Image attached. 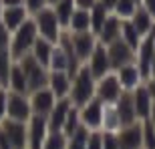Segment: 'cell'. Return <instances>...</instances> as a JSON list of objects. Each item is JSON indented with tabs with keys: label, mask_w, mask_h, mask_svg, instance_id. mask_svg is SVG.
Masks as SVG:
<instances>
[{
	"label": "cell",
	"mask_w": 155,
	"mask_h": 149,
	"mask_svg": "<svg viewBox=\"0 0 155 149\" xmlns=\"http://www.w3.org/2000/svg\"><path fill=\"white\" fill-rule=\"evenodd\" d=\"M95 85L97 81L91 74L89 67L85 63L79 67L77 74L71 79V91H69V101L75 107H83L85 103H89L95 97Z\"/></svg>",
	"instance_id": "1"
},
{
	"label": "cell",
	"mask_w": 155,
	"mask_h": 149,
	"mask_svg": "<svg viewBox=\"0 0 155 149\" xmlns=\"http://www.w3.org/2000/svg\"><path fill=\"white\" fill-rule=\"evenodd\" d=\"M36 36H38L36 24H35V20H32V16H28L10 36L8 51H10V57H12L14 63H16L18 58H22L24 55H28V52H30V48H32V45H35Z\"/></svg>",
	"instance_id": "2"
},
{
	"label": "cell",
	"mask_w": 155,
	"mask_h": 149,
	"mask_svg": "<svg viewBox=\"0 0 155 149\" xmlns=\"http://www.w3.org/2000/svg\"><path fill=\"white\" fill-rule=\"evenodd\" d=\"M32 20H35V24H36L38 36L51 40L52 45H57L58 38H61V32H63V26L58 22L52 6H45V8H40L38 12H35V14H32Z\"/></svg>",
	"instance_id": "3"
},
{
	"label": "cell",
	"mask_w": 155,
	"mask_h": 149,
	"mask_svg": "<svg viewBox=\"0 0 155 149\" xmlns=\"http://www.w3.org/2000/svg\"><path fill=\"white\" fill-rule=\"evenodd\" d=\"M20 65V69L26 74V83H28V93L36 91V89H42V87H48V69L42 67V65L36 61L32 55H24L22 58L16 61Z\"/></svg>",
	"instance_id": "4"
},
{
	"label": "cell",
	"mask_w": 155,
	"mask_h": 149,
	"mask_svg": "<svg viewBox=\"0 0 155 149\" xmlns=\"http://www.w3.org/2000/svg\"><path fill=\"white\" fill-rule=\"evenodd\" d=\"M153 51H155V26L141 38L139 46L135 48V65L141 71L143 81L151 77V61H153Z\"/></svg>",
	"instance_id": "5"
},
{
	"label": "cell",
	"mask_w": 155,
	"mask_h": 149,
	"mask_svg": "<svg viewBox=\"0 0 155 149\" xmlns=\"http://www.w3.org/2000/svg\"><path fill=\"white\" fill-rule=\"evenodd\" d=\"M121 93H123V87H121L119 79H117L115 71H111L105 77H101L97 81V85H95V97L101 103H115L121 97Z\"/></svg>",
	"instance_id": "6"
},
{
	"label": "cell",
	"mask_w": 155,
	"mask_h": 149,
	"mask_svg": "<svg viewBox=\"0 0 155 149\" xmlns=\"http://www.w3.org/2000/svg\"><path fill=\"white\" fill-rule=\"evenodd\" d=\"M6 117L14 121H24L28 123L32 117V109H30L28 95H20V93L8 91V99H6Z\"/></svg>",
	"instance_id": "7"
},
{
	"label": "cell",
	"mask_w": 155,
	"mask_h": 149,
	"mask_svg": "<svg viewBox=\"0 0 155 149\" xmlns=\"http://www.w3.org/2000/svg\"><path fill=\"white\" fill-rule=\"evenodd\" d=\"M107 55H109V63H111V69L113 71H117L123 65L135 63V51L121 36L117 40H113L111 45H107Z\"/></svg>",
	"instance_id": "8"
},
{
	"label": "cell",
	"mask_w": 155,
	"mask_h": 149,
	"mask_svg": "<svg viewBox=\"0 0 155 149\" xmlns=\"http://www.w3.org/2000/svg\"><path fill=\"white\" fill-rule=\"evenodd\" d=\"M81 125L87 127L89 131H101V119H103V103L97 97H93L89 103L79 107Z\"/></svg>",
	"instance_id": "9"
},
{
	"label": "cell",
	"mask_w": 155,
	"mask_h": 149,
	"mask_svg": "<svg viewBox=\"0 0 155 149\" xmlns=\"http://www.w3.org/2000/svg\"><path fill=\"white\" fill-rule=\"evenodd\" d=\"M0 127L8 135V139H10V143L14 149H26V145H28V129H26L24 121H14V119L4 117V119L0 121Z\"/></svg>",
	"instance_id": "10"
},
{
	"label": "cell",
	"mask_w": 155,
	"mask_h": 149,
	"mask_svg": "<svg viewBox=\"0 0 155 149\" xmlns=\"http://www.w3.org/2000/svg\"><path fill=\"white\" fill-rule=\"evenodd\" d=\"M71 40H73V48H75L81 63H87V61H89V57L93 55V51H95V46H97V42H99L97 35L91 32V30H85V32H71Z\"/></svg>",
	"instance_id": "11"
},
{
	"label": "cell",
	"mask_w": 155,
	"mask_h": 149,
	"mask_svg": "<svg viewBox=\"0 0 155 149\" xmlns=\"http://www.w3.org/2000/svg\"><path fill=\"white\" fill-rule=\"evenodd\" d=\"M28 101H30V109H32V115H46L52 111L54 103H57V97L52 95V91L48 87H42V89H36V91L28 93Z\"/></svg>",
	"instance_id": "12"
},
{
	"label": "cell",
	"mask_w": 155,
	"mask_h": 149,
	"mask_svg": "<svg viewBox=\"0 0 155 149\" xmlns=\"http://www.w3.org/2000/svg\"><path fill=\"white\" fill-rule=\"evenodd\" d=\"M28 129V145L26 149H42L46 135H48V125H46V117L42 115H32L26 123Z\"/></svg>",
	"instance_id": "13"
},
{
	"label": "cell",
	"mask_w": 155,
	"mask_h": 149,
	"mask_svg": "<svg viewBox=\"0 0 155 149\" xmlns=\"http://www.w3.org/2000/svg\"><path fill=\"white\" fill-rule=\"evenodd\" d=\"M87 67H89V71H91V74L95 77V81H99L101 77H105L107 73H111V63H109V55H107V46L101 45V42H97V46H95V51H93V55L89 57V61H87Z\"/></svg>",
	"instance_id": "14"
},
{
	"label": "cell",
	"mask_w": 155,
	"mask_h": 149,
	"mask_svg": "<svg viewBox=\"0 0 155 149\" xmlns=\"http://www.w3.org/2000/svg\"><path fill=\"white\" fill-rule=\"evenodd\" d=\"M119 149H143V135H141V121L125 125L117 131Z\"/></svg>",
	"instance_id": "15"
},
{
	"label": "cell",
	"mask_w": 155,
	"mask_h": 149,
	"mask_svg": "<svg viewBox=\"0 0 155 149\" xmlns=\"http://www.w3.org/2000/svg\"><path fill=\"white\" fill-rule=\"evenodd\" d=\"M131 97H133V105H135V115H137V119L139 121L149 119L151 109H153V101H151V95H149V91H147V85H145V83L137 85L131 91Z\"/></svg>",
	"instance_id": "16"
},
{
	"label": "cell",
	"mask_w": 155,
	"mask_h": 149,
	"mask_svg": "<svg viewBox=\"0 0 155 149\" xmlns=\"http://www.w3.org/2000/svg\"><path fill=\"white\" fill-rule=\"evenodd\" d=\"M115 74H117V79H119L121 87H123V91H133L137 85L145 83L143 77H141V71H139V67L135 63L119 67V69L115 71Z\"/></svg>",
	"instance_id": "17"
},
{
	"label": "cell",
	"mask_w": 155,
	"mask_h": 149,
	"mask_svg": "<svg viewBox=\"0 0 155 149\" xmlns=\"http://www.w3.org/2000/svg\"><path fill=\"white\" fill-rule=\"evenodd\" d=\"M71 101L69 97L64 99H57V103L52 107V111L46 115V125H48V131H63L64 119H67V113L71 109Z\"/></svg>",
	"instance_id": "18"
},
{
	"label": "cell",
	"mask_w": 155,
	"mask_h": 149,
	"mask_svg": "<svg viewBox=\"0 0 155 149\" xmlns=\"http://www.w3.org/2000/svg\"><path fill=\"white\" fill-rule=\"evenodd\" d=\"M28 16L30 14H28V10H26L24 6H2L0 22L4 24L10 32H14V30H16Z\"/></svg>",
	"instance_id": "19"
},
{
	"label": "cell",
	"mask_w": 155,
	"mask_h": 149,
	"mask_svg": "<svg viewBox=\"0 0 155 149\" xmlns=\"http://www.w3.org/2000/svg\"><path fill=\"white\" fill-rule=\"evenodd\" d=\"M115 109L119 113V119H121V125H131L135 123L137 115H135V105H133V97H131V91H123L121 97L115 101Z\"/></svg>",
	"instance_id": "20"
},
{
	"label": "cell",
	"mask_w": 155,
	"mask_h": 149,
	"mask_svg": "<svg viewBox=\"0 0 155 149\" xmlns=\"http://www.w3.org/2000/svg\"><path fill=\"white\" fill-rule=\"evenodd\" d=\"M48 89L57 99L69 97L71 91V77L67 71H48Z\"/></svg>",
	"instance_id": "21"
},
{
	"label": "cell",
	"mask_w": 155,
	"mask_h": 149,
	"mask_svg": "<svg viewBox=\"0 0 155 149\" xmlns=\"http://www.w3.org/2000/svg\"><path fill=\"white\" fill-rule=\"evenodd\" d=\"M119 36H121V18L111 12L109 16H107V20H105V24L101 26V30H99L97 38H99L101 45L107 46V45H111L113 40H117Z\"/></svg>",
	"instance_id": "22"
},
{
	"label": "cell",
	"mask_w": 155,
	"mask_h": 149,
	"mask_svg": "<svg viewBox=\"0 0 155 149\" xmlns=\"http://www.w3.org/2000/svg\"><path fill=\"white\" fill-rule=\"evenodd\" d=\"M6 89L12 93H20V95H28V83H26V74L20 69L18 63H12L10 73H8V83Z\"/></svg>",
	"instance_id": "23"
},
{
	"label": "cell",
	"mask_w": 155,
	"mask_h": 149,
	"mask_svg": "<svg viewBox=\"0 0 155 149\" xmlns=\"http://www.w3.org/2000/svg\"><path fill=\"white\" fill-rule=\"evenodd\" d=\"M129 20L133 22V26L137 28V32H139L141 36H145V35H147V32H149V30L155 26V16H153V14H149V12L145 10L141 4L135 8V12H133V16L129 18Z\"/></svg>",
	"instance_id": "24"
},
{
	"label": "cell",
	"mask_w": 155,
	"mask_h": 149,
	"mask_svg": "<svg viewBox=\"0 0 155 149\" xmlns=\"http://www.w3.org/2000/svg\"><path fill=\"white\" fill-rule=\"evenodd\" d=\"M121 119L115 109V103H103V119H101V131L117 133L121 129Z\"/></svg>",
	"instance_id": "25"
},
{
	"label": "cell",
	"mask_w": 155,
	"mask_h": 149,
	"mask_svg": "<svg viewBox=\"0 0 155 149\" xmlns=\"http://www.w3.org/2000/svg\"><path fill=\"white\" fill-rule=\"evenodd\" d=\"M52 48H54V45H52L51 40L42 38V36H36L35 45H32V48H30V55L38 61L42 67H46L48 69V61H51V55H52Z\"/></svg>",
	"instance_id": "26"
},
{
	"label": "cell",
	"mask_w": 155,
	"mask_h": 149,
	"mask_svg": "<svg viewBox=\"0 0 155 149\" xmlns=\"http://www.w3.org/2000/svg\"><path fill=\"white\" fill-rule=\"evenodd\" d=\"M69 32H85V30H91V14L89 10H83V8H75L73 16L69 20V26H67Z\"/></svg>",
	"instance_id": "27"
},
{
	"label": "cell",
	"mask_w": 155,
	"mask_h": 149,
	"mask_svg": "<svg viewBox=\"0 0 155 149\" xmlns=\"http://www.w3.org/2000/svg\"><path fill=\"white\" fill-rule=\"evenodd\" d=\"M75 0H57L54 4H52V10H54V14H57L58 22H61V26H63V30H67V26H69V20L71 16H73V12H75Z\"/></svg>",
	"instance_id": "28"
},
{
	"label": "cell",
	"mask_w": 155,
	"mask_h": 149,
	"mask_svg": "<svg viewBox=\"0 0 155 149\" xmlns=\"http://www.w3.org/2000/svg\"><path fill=\"white\" fill-rule=\"evenodd\" d=\"M121 38H123L127 45L135 51V48L139 46V42H141V38H143V36L137 32V28L133 26L131 20H121Z\"/></svg>",
	"instance_id": "29"
},
{
	"label": "cell",
	"mask_w": 155,
	"mask_h": 149,
	"mask_svg": "<svg viewBox=\"0 0 155 149\" xmlns=\"http://www.w3.org/2000/svg\"><path fill=\"white\" fill-rule=\"evenodd\" d=\"M89 14H91V32L99 35L101 26L105 24V20H107V16H109L111 12L107 10V8H105L101 2H97V4H95L91 10H89Z\"/></svg>",
	"instance_id": "30"
},
{
	"label": "cell",
	"mask_w": 155,
	"mask_h": 149,
	"mask_svg": "<svg viewBox=\"0 0 155 149\" xmlns=\"http://www.w3.org/2000/svg\"><path fill=\"white\" fill-rule=\"evenodd\" d=\"M48 71H69V57L58 45H54V48H52L51 61H48Z\"/></svg>",
	"instance_id": "31"
},
{
	"label": "cell",
	"mask_w": 155,
	"mask_h": 149,
	"mask_svg": "<svg viewBox=\"0 0 155 149\" xmlns=\"http://www.w3.org/2000/svg\"><path fill=\"white\" fill-rule=\"evenodd\" d=\"M89 129L81 125L73 135L67 137V149H85L87 147V141H89Z\"/></svg>",
	"instance_id": "32"
},
{
	"label": "cell",
	"mask_w": 155,
	"mask_h": 149,
	"mask_svg": "<svg viewBox=\"0 0 155 149\" xmlns=\"http://www.w3.org/2000/svg\"><path fill=\"white\" fill-rule=\"evenodd\" d=\"M139 6L137 0H117L115 2V8H113V14L119 16L121 20H129L133 16L135 8Z\"/></svg>",
	"instance_id": "33"
},
{
	"label": "cell",
	"mask_w": 155,
	"mask_h": 149,
	"mask_svg": "<svg viewBox=\"0 0 155 149\" xmlns=\"http://www.w3.org/2000/svg\"><path fill=\"white\" fill-rule=\"evenodd\" d=\"M81 127V117H79V107H75V105H71L69 113H67V119H64V125H63V133L69 137V135H73V133L77 131Z\"/></svg>",
	"instance_id": "34"
},
{
	"label": "cell",
	"mask_w": 155,
	"mask_h": 149,
	"mask_svg": "<svg viewBox=\"0 0 155 149\" xmlns=\"http://www.w3.org/2000/svg\"><path fill=\"white\" fill-rule=\"evenodd\" d=\"M42 149H67V135L63 131H48Z\"/></svg>",
	"instance_id": "35"
},
{
	"label": "cell",
	"mask_w": 155,
	"mask_h": 149,
	"mask_svg": "<svg viewBox=\"0 0 155 149\" xmlns=\"http://www.w3.org/2000/svg\"><path fill=\"white\" fill-rule=\"evenodd\" d=\"M12 57H10V51L8 48H0V85L6 87L8 83V73H10V67H12Z\"/></svg>",
	"instance_id": "36"
},
{
	"label": "cell",
	"mask_w": 155,
	"mask_h": 149,
	"mask_svg": "<svg viewBox=\"0 0 155 149\" xmlns=\"http://www.w3.org/2000/svg\"><path fill=\"white\" fill-rule=\"evenodd\" d=\"M141 135H143V149H155V127L149 119L141 121Z\"/></svg>",
	"instance_id": "37"
},
{
	"label": "cell",
	"mask_w": 155,
	"mask_h": 149,
	"mask_svg": "<svg viewBox=\"0 0 155 149\" xmlns=\"http://www.w3.org/2000/svg\"><path fill=\"white\" fill-rule=\"evenodd\" d=\"M85 149H103V133L101 131H91L89 133V141Z\"/></svg>",
	"instance_id": "38"
},
{
	"label": "cell",
	"mask_w": 155,
	"mask_h": 149,
	"mask_svg": "<svg viewBox=\"0 0 155 149\" xmlns=\"http://www.w3.org/2000/svg\"><path fill=\"white\" fill-rule=\"evenodd\" d=\"M101 133H103V149H119L117 133H109V131H101Z\"/></svg>",
	"instance_id": "39"
},
{
	"label": "cell",
	"mask_w": 155,
	"mask_h": 149,
	"mask_svg": "<svg viewBox=\"0 0 155 149\" xmlns=\"http://www.w3.org/2000/svg\"><path fill=\"white\" fill-rule=\"evenodd\" d=\"M45 6H48V2H46V0H24V8L28 10L30 16H32L35 12H38L40 8H45Z\"/></svg>",
	"instance_id": "40"
},
{
	"label": "cell",
	"mask_w": 155,
	"mask_h": 149,
	"mask_svg": "<svg viewBox=\"0 0 155 149\" xmlns=\"http://www.w3.org/2000/svg\"><path fill=\"white\" fill-rule=\"evenodd\" d=\"M10 36H12V32L0 22V48H8V45H10Z\"/></svg>",
	"instance_id": "41"
},
{
	"label": "cell",
	"mask_w": 155,
	"mask_h": 149,
	"mask_svg": "<svg viewBox=\"0 0 155 149\" xmlns=\"http://www.w3.org/2000/svg\"><path fill=\"white\" fill-rule=\"evenodd\" d=\"M6 99H8V89L0 87V121L6 117Z\"/></svg>",
	"instance_id": "42"
},
{
	"label": "cell",
	"mask_w": 155,
	"mask_h": 149,
	"mask_svg": "<svg viewBox=\"0 0 155 149\" xmlns=\"http://www.w3.org/2000/svg\"><path fill=\"white\" fill-rule=\"evenodd\" d=\"M97 2L99 0H75V6L77 8H83V10H91Z\"/></svg>",
	"instance_id": "43"
},
{
	"label": "cell",
	"mask_w": 155,
	"mask_h": 149,
	"mask_svg": "<svg viewBox=\"0 0 155 149\" xmlns=\"http://www.w3.org/2000/svg\"><path fill=\"white\" fill-rule=\"evenodd\" d=\"M0 149H14L10 143V139H8V135L4 133V129L0 127Z\"/></svg>",
	"instance_id": "44"
},
{
	"label": "cell",
	"mask_w": 155,
	"mask_h": 149,
	"mask_svg": "<svg viewBox=\"0 0 155 149\" xmlns=\"http://www.w3.org/2000/svg\"><path fill=\"white\" fill-rule=\"evenodd\" d=\"M145 85H147V91H149V95H151V101H153V105H155V77L147 79V81H145Z\"/></svg>",
	"instance_id": "45"
},
{
	"label": "cell",
	"mask_w": 155,
	"mask_h": 149,
	"mask_svg": "<svg viewBox=\"0 0 155 149\" xmlns=\"http://www.w3.org/2000/svg\"><path fill=\"white\" fill-rule=\"evenodd\" d=\"M141 6H143L149 14H153V16H155V0H141Z\"/></svg>",
	"instance_id": "46"
},
{
	"label": "cell",
	"mask_w": 155,
	"mask_h": 149,
	"mask_svg": "<svg viewBox=\"0 0 155 149\" xmlns=\"http://www.w3.org/2000/svg\"><path fill=\"white\" fill-rule=\"evenodd\" d=\"M2 6H24V0H2Z\"/></svg>",
	"instance_id": "47"
},
{
	"label": "cell",
	"mask_w": 155,
	"mask_h": 149,
	"mask_svg": "<svg viewBox=\"0 0 155 149\" xmlns=\"http://www.w3.org/2000/svg\"><path fill=\"white\" fill-rule=\"evenodd\" d=\"M99 2H101V4H103L109 12H113V8H115V2H117V0H99Z\"/></svg>",
	"instance_id": "48"
},
{
	"label": "cell",
	"mask_w": 155,
	"mask_h": 149,
	"mask_svg": "<svg viewBox=\"0 0 155 149\" xmlns=\"http://www.w3.org/2000/svg\"><path fill=\"white\" fill-rule=\"evenodd\" d=\"M151 77H155V51H153V61H151Z\"/></svg>",
	"instance_id": "49"
},
{
	"label": "cell",
	"mask_w": 155,
	"mask_h": 149,
	"mask_svg": "<svg viewBox=\"0 0 155 149\" xmlns=\"http://www.w3.org/2000/svg\"><path fill=\"white\" fill-rule=\"evenodd\" d=\"M149 121L153 123V127H155V105H153V109H151V115H149Z\"/></svg>",
	"instance_id": "50"
},
{
	"label": "cell",
	"mask_w": 155,
	"mask_h": 149,
	"mask_svg": "<svg viewBox=\"0 0 155 149\" xmlns=\"http://www.w3.org/2000/svg\"><path fill=\"white\" fill-rule=\"evenodd\" d=\"M46 2H48V6H52L54 2H57V0H46Z\"/></svg>",
	"instance_id": "51"
},
{
	"label": "cell",
	"mask_w": 155,
	"mask_h": 149,
	"mask_svg": "<svg viewBox=\"0 0 155 149\" xmlns=\"http://www.w3.org/2000/svg\"><path fill=\"white\" fill-rule=\"evenodd\" d=\"M137 2H139V4H141V0H137Z\"/></svg>",
	"instance_id": "52"
},
{
	"label": "cell",
	"mask_w": 155,
	"mask_h": 149,
	"mask_svg": "<svg viewBox=\"0 0 155 149\" xmlns=\"http://www.w3.org/2000/svg\"><path fill=\"white\" fill-rule=\"evenodd\" d=\"M0 87H2V85H0Z\"/></svg>",
	"instance_id": "53"
}]
</instances>
